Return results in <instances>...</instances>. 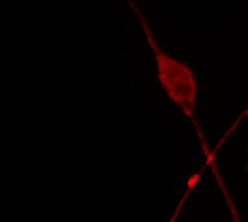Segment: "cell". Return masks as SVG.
Masks as SVG:
<instances>
[{
    "instance_id": "obj_1",
    "label": "cell",
    "mask_w": 248,
    "mask_h": 222,
    "mask_svg": "<svg viewBox=\"0 0 248 222\" xmlns=\"http://www.w3.org/2000/svg\"><path fill=\"white\" fill-rule=\"evenodd\" d=\"M126 1H128L129 7L134 10V13L137 15V17L147 35V42H148V45L154 54V58H155L157 79H158L164 93L169 96L170 100H173L180 108V111L193 124L198 138L201 141L203 154L206 157V166H209L211 169H215L212 172H214V174H218L215 177H219V173L215 166V151L218 148L211 150L208 147L203 132L201 129V125L195 118V108H196V97H198V81L195 79L192 68L186 63L176 60L174 57L169 55L166 51H163L160 48V45L157 44V41L154 39V35L151 33V31L148 28V23H147L144 15L141 13V10L135 4V1L134 0H126Z\"/></svg>"
},
{
    "instance_id": "obj_2",
    "label": "cell",
    "mask_w": 248,
    "mask_h": 222,
    "mask_svg": "<svg viewBox=\"0 0 248 222\" xmlns=\"http://www.w3.org/2000/svg\"><path fill=\"white\" fill-rule=\"evenodd\" d=\"M241 116H247L248 118V103H247V108H246V111H244V113H243Z\"/></svg>"
}]
</instances>
